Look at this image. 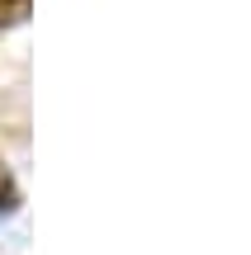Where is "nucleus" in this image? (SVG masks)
Wrapping results in <instances>:
<instances>
[{
	"mask_svg": "<svg viewBox=\"0 0 251 255\" xmlns=\"http://www.w3.org/2000/svg\"><path fill=\"white\" fill-rule=\"evenodd\" d=\"M28 5H33V0H0V28H5V24H19V19L28 14Z\"/></svg>",
	"mask_w": 251,
	"mask_h": 255,
	"instance_id": "obj_1",
	"label": "nucleus"
},
{
	"mask_svg": "<svg viewBox=\"0 0 251 255\" xmlns=\"http://www.w3.org/2000/svg\"><path fill=\"white\" fill-rule=\"evenodd\" d=\"M19 203V189H14V180H9V170L0 165V213H9Z\"/></svg>",
	"mask_w": 251,
	"mask_h": 255,
	"instance_id": "obj_2",
	"label": "nucleus"
}]
</instances>
